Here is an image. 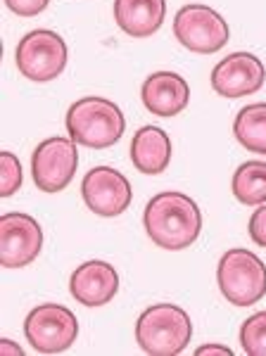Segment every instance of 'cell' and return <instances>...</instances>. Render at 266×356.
I'll return each mask as SVG.
<instances>
[{
  "instance_id": "6da1fadb",
  "label": "cell",
  "mask_w": 266,
  "mask_h": 356,
  "mask_svg": "<svg viewBox=\"0 0 266 356\" xmlns=\"http://www.w3.org/2000/svg\"><path fill=\"white\" fill-rule=\"evenodd\" d=\"M146 233L155 245L162 250H186L198 240L202 231V214L195 204L183 193H159L146 207Z\"/></svg>"
},
{
  "instance_id": "7a4b0ae2",
  "label": "cell",
  "mask_w": 266,
  "mask_h": 356,
  "mask_svg": "<svg viewBox=\"0 0 266 356\" xmlns=\"http://www.w3.org/2000/svg\"><path fill=\"white\" fill-rule=\"evenodd\" d=\"M126 119L112 100L105 97H81L67 112V134L77 145L105 150L124 136Z\"/></svg>"
},
{
  "instance_id": "3957f363",
  "label": "cell",
  "mask_w": 266,
  "mask_h": 356,
  "mask_svg": "<svg viewBox=\"0 0 266 356\" xmlns=\"http://www.w3.org/2000/svg\"><path fill=\"white\" fill-rule=\"evenodd\" d=\"M193 337L190 316L176 304H152L136 323L138 347L152 356L181 354Z\"/></svg>"
},
{
  "instance_id": "277c9868",
  "label": "cell",
  "mask_w": 266,
  "mask_h": 356,
  "mask_svg": "<svg viewBox=\"0 0 266 356\" xmlns=\"http://www.w3.org/2000/svg\"><path fill=\"white\" fill-rule=\"evenodd\" d=\"M217 280L233 307H252L266 295V266L250 250H228L219 261Z\"/></svg>"
},
{
  "instance_id": "5b68a950",
  "label": "cell",
  "mask_w": 266,
  "mask_h": 356,
  "mask_svg": "<svg viewBox=\"0 0 266 356\" xmlns=\"http://www.w3.org/2000/svg\"><path fill=\"white\" fill-rule=\"evenodd\" d=\"M17 69L29 81L45 83L60 76L67 67V43L50 29L29 31L17 45Z\"/></svg>"
},
{
  "instance_id": "8992f818",
  "label": "cell",
  "mask_w": 266,
  "mask_h": 356,
  "mask_svg": "<svg viewBox=\"0 0 266 356\" xmlns=\"http://www.w3.org/2000/svg\"><path fill=\"white\" fill-rule=\"evenodd\" d=\"M173 36L190 53L214 55L228 43L230 29L217 10L195 3L181 8L173 17Z\"/></svg>"
},
{
  "instance_id": "52a82bcc",
  "label": "cell",
  "mask_w": 266,
  "mask_h": 356,
  "mask_svg": "<svg viewBox=\"0 0 266 356\" xmlns=\"http://www.w3.org/2000/svg\"><path fill=\"white\" fill-rule=\"evenodd\" d=\"M29 344L40 354H60L77 342L79 321L62 304H40L24 321Z\"/></svg>"
},
{
  "instance_id": "ba28073f",
  "label": "cell",
  "mask_w": 266,
  "mask_h": 356,
  "mask_svg": "<svg viewBox=\"0 0 266 356\" xmlns=\"http://www.w3.org/2000/svg\"><path fill=\"white\" fill-rule=\"evenodd\" d=\"M79 166L77 143L72 138H48L33 150L31 174L43 193H60L72 183Z\"/></svg>"
},
{
  "instance_id": "9c48e42d",
  "label": "cell",
  "mask_w": 266,
  "mask_h": 356,
  "mask_svg": "<svg viewBox=\"0 0 266 356\" xmlns=\"http://www.w3.org/2000/svg\"><path fill=\"white\" fill-rule=\"evenodd\" d=\"M84 202L97 216H119L129 209L133 191L124 174H119L112 166H95L84 176L81 183Z\"/></svg>"
},
{
  "instance_id": "30bf717a",
  "label": "cell",
  "mask_w": 266,
  "mask_h": 356,
  "mask_svg": "<svg viewBox=\"0 0 266 356\" xmlns=\"http://www.w3.org/2000/svg\"><path fill=\"white\" fill-rule=\"evenodd\" d=\"M43 231L29 214L10 211L0 216V264L5 268L29 266L40 254Z\"/></svg>"
},
{
  "instance_id": "8fae6325",
  "label": "cell",
  "mask_w": 266,
  "mask_h": 356,
  "mask_svg": "<svg viewBox=\"0 0 266 356\" xmlns=\"http://www.w3.org/2000/svg\"><path fill=\"white\" fill-rule=\"evenodd\" d=\"M266 69L252 53H233L224 57L212 72V88L224 97H242L257 93L264 86Z\"/></svg>"
},
{
  "instance_id": "7c38bea8",
  "label": "cell",
  "mask_w": 266,
  "mask_h": 356,
  "mask_svg": "<svg viewBox=\"0 0 266 356\" xmlns=\"http://www.w3.org/2000/svg\"><path fill=\"white\" fill-rule=\"evenodd\" d=\"M69 292L84 307H102L119 292V275L107 261H86L69 278Z\"/></svg>"
},
{
  "instance_id": "4fadbf2b",
  "label": "cell",
  "mask_w": 266,
  "mask_h": 356,
  "mask_svg": "<svg viewBox=\"0 0 266 356\" xmlns=\"http://www.w3.org/2000/svg\"><path fill=\"white\" fill-rule=\"evenodd\" d=\"M143 105L148 112L157 117H176L188 107L190 88L186 79L173 72H155L152 76L146 79L141 90Z\"/></svg>"
},
{
  "instance_id": "5bb4252c",
  "label": "cell",
  "mask_w": 266,
  "mask_h": 356,
  "mask_svg": "<svg viewBox=\"0 0 266 356\" xmlns=\"http://www.w3.org/2000/svg\"><path fill=\"white\" fill-rule=\"evenodd\" d=\"M166 17V0H114V22L133 38H148Z\"/></svg>"
},
{
  "instance_id": "9a60e30c",
  "label": "cell",
  "mask_w": 266,
  "mask_h": 356,
  "mask_svg": "<svg viewBox=\"0 0 266 356\" xmlns=\"http://www.w3.org/2000/svg\"><path fill=\"white\" fill-rule=\"evenodd\" d=\"M131 162L141 174L155 176L171 162V140L159 126H143L131 140Z\"/></svg>"
},
{
  "instance_id": "2e32d148",
  "label": "cell",
  "mask_w": 266,
  "mask_h": 356,
  "mask_svg": "<svg viewBox=\"0 0 266 356\" xmlns=\"http://www.w3.org/2000/svg\"><path fill=\"white\" fill-rule=\"evenodd\" d=\"M233 134L245 150L266 154V102L242 107L233 122Z\"/></svg>"
},
{
  "instance_id": "e0dca14e",
  "label": "cell",
  "mask_w": 266,
  "mask_h": 356,
  "mask_svg": "<svg viewBox=\"0 0 266 356\" xmlns=\"http://www.w3.org/2000/svg\"><path fill=\"white\" fill-rule=\"evenodd\" d=\"M233 195L247 207L266 204V162H245L233 174Z\"/></svg>"
},
{
  "instance_id": "ac0fdd59",
  "label": "cell",
  "mask_w": 266,
  "mask_h": 356,
  "mask_svg": "<svg viewBox=\"0 0 266 356\" xmlns=\"http://www.w3.org/2000/svg\"><path fill=\"white\" fill-rule=\"evenodd\" d=\"M242 352L250 356H266V312L250 316L240 328Z\"/></svg>"
},
{
  "instance_id": "d6986e66",
  "label": "cell",
  "mask_w": 266,
  "mask_h": 356,
  "mask_svg": "<svg viewBox=\"0 0 266 356\" xmlns=\"http://www.w3.org/2000/svg\"><path fill=\"white\" fill-rule=\"evenodd\" d=\"M22 186V164L13 152H0V195L10 197Z\"/></svg>"
},
{
  "instance_id": "ffe728a7",
  "label": "cell",
  "mask_w": 266,
  "mask_h": 356,
  "mask_svg": "<svg viewBox=\"0 0 266 356\" xmlns=\"http://www.w3.org/2000/svg\"><path fill=\"white\" fill-rule=\"evenodd\" d=\"M48 3L50 0H5V5L19 17H36L48 8Z\"/></svg>"
},
{
  "instance_id": "44dd1931",
  "label": "cell",
  "mask_w": 266,
  "mask_h": 356,
  "mask_svg": "<svg viewBox=\"0 0 266 356\" xmlns=\"http://www.w3.org/2000/svg\"><path fill=\"white\" fill-rule=\"evenodd\" d=\"M247 231H250V238L254 245L266 247V204H259V209L252 214Z\"/></svg>"
},
{
  "instance_id": "7402d4cb",
  "label": "cell",
  "mask_w": 266,
  "mask_h": 356,
  "mask_svg": "<svg viewBox=\"0 0 266 356\" xmlns=\"http://www.w3.org/2000/svg\"><path fill=\"white\" fill-rule=\"evenodd\" d=\"M195 354H198V356H202V354H224V356H233V349H230V347H221V344H205V347H200Z\"/></svg>"
},
{
  "instance_id": "603a6c76",
  "label": "cell",
  "mask_w": 266,
  "mask_h": 356,
  "mask_svg": "<svg viewBox=\"0 0 266 356\" xmlns=\"http://www.w3.org/2000/svg\"><path fill=\"white\" fill-rule=\"evenodd\" d=\"M0 354H17V356H22L24 352H22V347H15L13 340H3V342H0Z\"/></svg>"
}]
</instances>
